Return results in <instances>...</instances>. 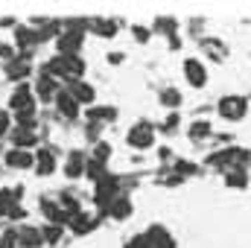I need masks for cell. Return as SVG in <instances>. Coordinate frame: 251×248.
I'll return each mask as SVG.
<instances>
[{"instance_id": "obj_1", "label": "cell", "mask_w": 251, "mask_h": 248, "mask_svg": "<svg viewBox=\"0 0 251 248\" xmlns=\"http://www.w3.org/2000/svg\"><path fill=\"white\" fill-rule=\"evenodd\" d=\"M44 73H50V76H56L59 82H67V85H73V82H82V76H85V62L79 59V56H53L50 62L44 64Z\"/></svg>"}, {"instance_id": "obj_2", "label": "cell", "mask_w": 251, "mask_h": 248, "mask_svg": "<svg viewBox=\"0 0 251 248\" xmlns=\"http://www.w3.org/2000/svg\"><path fill=\"white\" fill-rule=\"evenodd\" d=\"M207 164H210V167H219L222 173L246 170V167L251 164V152H249V149H240V146H234V149H222V152L210 155V158H207Z\"/></svg>"}, {"instance_id": "obj_3", "label": "cell", "mask_w": 251, "mask_h": 248, "mask_svg": "<svg viewBox=\"0 0 251 248\" xmlns=\"http://www.w3.org/2000/svg\"><path fill=\"white\" fill-rule=\"evenodd\" d=\"M35 102H38V97H35V91H32V85H18L15 91H12V97H9V111L15 114V117H21V114H35Z\"/></svg>"}, {"instance_id": "obj_4", "label": "cell", "mask_w": 251, "mask_h": 248, "mask_svg": "<svg viewBox=\"0 0 251 248\" xmlns=\"http://www.w3.org/2000/svg\"><path fill=\"white\" fill-rule=\"evenodd\" d=\"M216 108H219V117H222V120H228V123H240V120L249 114V97H240V94L222 97Z\"/></svg>"}, {"instance_id": "obj_5", "label": "cell", "mask_w": 251, "mask_h": 248, "mask_svg": "<svg viewBox=\"0 0 251 248\" xmlns=\"http://www.w3.org/2000/svg\"><path fill=\"white\" fill-rule=\"evenodd\" d=\"M32 91H35V97L41 99V102H56V97L62 94V82L56 79V76H50V73H38L35 76V82H32Z\"/></svg>"}, {"instance_id": "obj_6", "label": "cell", "mask_w": 251, "mask_h": 248, "mask_svg": "<svg viewBox=\"0 0 251 248\" xmlns=\"http://www.w3.org/2000/svg\"><path fill=\"white\" fill-rule=\"evenodd\" d=\"M126 143L131 149H152L155 146V128L149 123H134L126 134Z\"/></svg>"}, {"instance_id": "obj_7", "label": "cell", "mask_w": 251, "mask_h": 248, "mask_svg": "<svg viewBox=\"0 0 251 248\" xmlns=\"http://www.w3.org/2000/svg\"><path fill=\"white\" fill-rule=\"evenodd\" d=\"M56 44H59L62 56H79V50L85 44V32L82 29H64V32H59Z\"/></svg>"}, {"instance_id": "obj_8", "label": "cell", "mask_w": 251, "mask_h": 248, "mask_svg": "<svg viewBox=\"0 0 251 248\" xmlns=\"http://www.w3.org/2000/svg\"><path fill=\"white\" fill-rule=\"evenodd\" d=\"M181 73H184V79H187L193 88H204L207 85V67H204V62H199V59H184L181 62Z\"/></svg>"}, {"instance_id": "obj_9", "label": "cell", "mask_w": 251, "mask_h": 248, "mask_svg": "<svg viewBox=\"0 0 251 248\" xmlns=\"http://www.w3.org/2000/svg\"><path fill=\"white\" fill-rule=\"evenodd\" d=\"M38 44H44L41 35H38V29H32V26H18V29H15V47H18L26 59H29L32 47H38Z\"/></svg>"}, {"instance_id": "obj_10", "label": "cell", "mask_w": 251, "mask_h": 248, "mask_svg": "<svg viewBox=\"0 0 251 248\" xmlns=\"http://www.w3.org/2000/svg\"><path fill=\"white\" fill-rule=\"evenodd\" d=\"M3 164L9 170H35V152H26V149H9L3 155Z\"/></svg>"}, {"instance_id": "obj_11", "label": "cell", "mask_w": 251, "mask_h": 248, "mask_svg": "<svg viewBox=\"0 0 251 248\" xmlns=\"http://www.w3.org/2000/svg\"><path fill=\"white\" fill-rule=\"evenodd\" d=\"M199 44H201V50H204V59H210V62H225V59L231 56L228 44L219 41V38H213V35H204Z\"/></svg>"}, {"instance_id": "obj_12", "label": "cell", "mask_w": 251, "mask_h": 248, "mask_svg": "<svg viewBox=\"0 0 251 248\" xmlns=\"http://www.w3.org/2000/svg\"><path fill=\"white\" fill-rule=\"evenodd\" d=\"M56 167H59V161H56V149L41 146V149L35 152V173H38L41 178H47V175L56 173Z\"/></svg>"}, {"instance_id": "obj_13", "label": "cell", "mask_w": 251, "mask_h": 248, "mask_svg": "<svg viewBox=\"0 0 251 248\" xmlns=\"http://www.w3.org/2000/svg\"><path fill=\"white\" fill-rule=\"evenodd\" d=\"M85 167H88V155L79 152V149H70L67 158H64V175L67 178H82L85 175Z\"/></svg>"}, {"instance_id": "obj_14", "label": "cell", "mask_w": 251, "mask_h": 248, "mask_svg": "<svg viewBox=\"0 0 251 248\" xmlns=\"http://www.w3.org/2000/svg\"><path fill=\"white\" fill-rule=\"evenodd\" d=\"M56 111H59V117H64V120H76L79 114H82V105L70 97V91L64 88L62 94L56 97Z\"/></svg>"}, {"instance_id": "obj_15", "label": "cell", "mask_w": 251, "mask_h": 248, "mask_svg": "<svg viewBox=\"0 0 251 248\" xmlns=\"http://www.w3.org/2000/svg\"><path fill=\"white\" fill-rule=\"evenodd\" d=\"M32 73V64L26 56H15L12 62H6V76L12 79V82H18V85H24V79Z\"/></svg>"}, {"instance_id": "obj_16", "label": "cell", "mask_w": 251, "mask_h": 248, "mask_svg": "<svg viewBox=\"0 0 251 248\" xmlns=\"http://www.w3.org/2000/svg\"><path fill=\"white\" fill-rule=\"evenodd\" d=\"M143 237H146V248H176V240H173L170 231L161 228V225H152Z\"/></svg>"}, {"instance_id": "obj_17", "label": "cell", "mask_w": 251, "mask_h": 248, "mask_svg": "<svg viewBox=\"0 0 251 248\" xmlns=\"http://www.w3.org/2000/svg\"><path fill=\"white\" fill-rule=\"evenodd\" d=\"M67 91H70V97H73L79 105H88V108H91V105H94V99H97V91H94V85H91V82H85V79H82V82H73V85H67Z\"/></svg>"}, {"instance_id": "obj_18", "label": "cell", "mask_w": 251, "mask_h": 248, "mask_svg": "<svg viewBox=\"0 0 251 248\" xmlns=\"http://www.w3.org/2000/svg\"><path fill=\"white\" fill-rule=\"evenodd\" d=\"M9 137H12V149H26V152H29L32 146H38V134L29 131V128H18V125H15Z\"/></svg>"}, {"instance_id": "obj_19", "label": "cell", "mask_w": 251, "mask_h": 248, "mask_svg": "<svg viewBox=\"0 0 251 248\" xmlns=\"http://www.w3.org/2000/svg\"><path fill=\"white\" fill-rule=\"evenodd\" d=\"M18 237H21V248L44 246V231L35 228V225H21V228H18Z\"/></svg>"}, {"instance_id": "obj_20", "label": "cell", "mask_w": 251, "mask_h": 248, "mask_svg": "<svg viewBox=\"0 0 251 248\" xmlns=\"http://www.w3.org/2000/svg\"><path fill=\"white\" fill-rule=\"evenodd\" d=\"M88 29L100 38H114L117 32V21H108V18H91L88 21Z\"/></svg>"}, {"instance_id": "obj_21", "label": "cell", "mask_w": 251, "mask_h": 248, "mask_svg": "<svg viewBox=\"0 0 251 248\" xmlns=\"http://www.w3.org/2000/svg\"><path fill=\"white\" fill-rule=\"evenodd\" d=\"M97 222H100L97 216H91V213H85V210H82V213H79V216H76V219L67 225V228H70L76 237H85V234H91V231L97 228Z\"/></svg>"}, {"instance_id": "obj_22", "label": "cell", "mask_w": 251, "mask_h": 248, "mask_svg": "<svg viewBox=\"0 0 251 248\" xmlns=\"http://www.w3.org/2000/svg\"><path fill=\"white\" fill-rule=\"evenodd\" d=\"M85 117H88V123H97V125H102V123H114L117 120V108H100V105H91L88 111H85Z\"/></svg>"}, {"instance_id": "obj_23", "label": "cell", "mask_w": 251, "mask_h": 248, "mask_svg": "<svg viewBox=\"0 0 251 248\" xmlns=\"http://www.w3.org/2000/svg\"><path fill=\"white\" fill-rule=\"evenodd\" d=\"M18 204H21V201H18L15 190H12V187H3V190H0V216H6V219H9V213H12Z\"/></svg>"}, {"instance_id": "obj_24", "label": "cell", "mask_w": 251, "mask_h": 248, "mask_svg": "<svg viewBox=\"0 0 251 248\" xmlns=\"http://www.w3.org/2000/svg\"><path fill=\"white\" fill-rule=\"evenodd\" d=\"M85 175H88L94 184H100L102 178H108V173H105V164H102V161H97V158H91V155H88V167H85Z\"/></svg>"}, {"instance_id": "obj_25", "label": "cell", "mask_w": 251, "mask_h": 248, "mask_svg": "<svg viewBox=\"0 0 251 248\" xmlns=\"http://www.w3.org/2000/svg\"><path fill=\"white\" fill-rule=\"evenodd\" d=\"M128 213H131V198L123 193V196H120V198L108 207V216H111V219H126Z\"/></svg>"}, {"instance_id": "obj_26", "label": "cell", "mask_w": 251, "mask_h": 248, "mask_svg": "<svg viewBox=\"0 0 251 248\" xmlns=\"http://www.w3.org/2000/svg\"><path fill=\"white\" fill-rule=\"evenodd\" d=\"M187 137L190 140H204V137H210V123H207V120H196V123H190Z\"/></svg>"}, {"instance_id": "obj_27", "label": "cell", "mask_w": 251, "mask_h": 248, "mask_svg": "<svg viewBox=\"0 0 251 248\" xmlns=\"http://www.w3.org/2000/svg\"><path fill=\"white\" fill-rule=\"evenodd\" d=\"M158 99H161V105H167V108H178V105H181V91L164 88V91L158 94Z\"/></svg>"}, {"instance_id": "obj_28", "label": "cell", "mask_w": 251, "mask_h": 248, "mask_svg": "<svg viewBox=\"0 0 251 248\" xmlns=\"http://www.w3.org/2000/svg\"><path fill=\"white\" fill-rule=\"evenodd\" d=\"M225 184H228V187H237V190H243V187L249 184V178H246V170H231V173H225Z\"/></svg>"}, {"instance_id": "obj_29", "label": "cell", "mask_w": 251, "mask_h": 248, "mask_svg": "<svg viewBox=\"0 0 251 248\" xmlns=\"http://www.w3.org/2000/svg\"><path fill=\"white\" fill-rule=\"evenodd\" d=\"M41 231H44V243H47V246H56V243H59V240H62V225H47V222H44V225H41Z\"/></svg>"}, {"instance_id": "obj_30", "label": "cell", "mask_w": 251, "mask_h": 248, "mask_svg": "<svg viewBox=\"0 0 251 248\" xmlns=\"http://www.w3.org/2000/svg\"><path fill=\"white\" fill-rule=\"evenodd\" d=\"M0 248H21V237H18V228H6L0 234Z\"/></svg>"}, {"instance_id": "obj_31", "label": "cell", "mask_w": 251, "mask_h": 248, "mask_svg": "<svg viewBox=\"0 0 251 248\" xmlns=\"http://www.w3.org/2000/svg\"><path fill=\"white\" fill-rule=\"evenodd\" d=\"M111 152H114V149H111V143L100 140V143H94V152H91V158H97V161H102V164H105V161L111 158Z\"/></svg>"}, {"instance_id": "obj_32", "label": "cell", "mask_w": 251, "mask_h": 248, "mask_svg": "<svg viewBox=\"0 0 251 248\" xmlns=\"http://www.w3.org/2000/svg\"><path fill=\"white\" fill-rule=\"evenodd\" d=\"M12 128H15V125H12L9 111H3V108H0V134H12Z\"/></svg>"}, {"instance_id": "obj_33", "label": "cell", "mask_w": 251, "mask_h": 248, "mask_svg": "<svg viewBox=\"0 0 251 248\" xmlns=\"http://www.w3.org/2000/svg\"><path fill=\"white\" fill-rule=\"evenodd\" d=\"M176 128H178V114H170V117H167V123L161 125V131H164V134H173Z\"/></svg>"}, {"instance_id": "obj_34", "label": "cell", "mask_w": 251, "mask_h": 248, "mask_svg": "<svg viewBox=\"0 0 251 248\" xmlns=\"http://www.w3.org/2000/svg\"><path fill=\"white\" fill-rule=\"evenodd\" d=\"M131 32H134V38H137L140 44H146V41H149V35H152L146 26H131Z\"/></svg>"}, {"instance_id": "obj_35", "label": "cell", "mask_w": 251, "mask_h": 248, "mask_svg": "<svg viewBox=\"0 0 251 248\" xmlns=\"http://www.w3.org/2000/svg\"><path fill=\"white\" fill-rule=\"evenodd\" d=\"M155 29H158V32H173V29H176V21H167V18H164V21L155 24Z\"/></svg>"}, {"instance_id": "obj_36", "label": "cell", "mask_w": 251, "mask_h": 248, "mask_svg": "<svg viewBox=\"0 0 251 248\" xmlns=\"http://www.w3.org/2000/svg\"><path fill=\"white\" fill-rule=\"evenodd\" d=\"M100 128H102V125L91 123L88 128H85V137H88V140H97V137H100ZM97 143H100V140H97Z\"/></svg>"}, {"instance_id": "obj_37", "label": "cell", "mask_w": 251, "mask_h": 248, "mask_svg": "<svg viewBox=\"0 0 251 248\" xmlns=\"http://www.w3.org/2000/svg\"><path fill=\"white\" fill-rule=\"evenodd\" d=\"M9 219H12V222H24V219H26V210H24V207L18 204V207H15V210L9 213Z\"/></svg>"}, {"instance_id": "obj_38", "label": "cell", "mask_w": 251, "mask_h": 248, "mask_svg": "<svg viewBox=\"0 0 251 248\" xmlns=\"http://www.w3.org/2000/svg\"><path fill=\"white\" fill-rule=\"evenodd\" d=\"M126 248H146V237L140 234V237H131L128 243H126Z\"/></svg>"}, {"instance_id": "obj_39", "label": "cell", "mask_w": 251, "mask_h": 248, "mask_svg": "<svg viewBox=\"0 0 251 248\" xmlns=\"http://www.w3.org/2000/svg\"><path fill=\"white\" fill-rule=\"evenodd\" d=\"M123 59H126L123 53H108V62L111 64H123Z\"/></svg>"}]
</instances>
